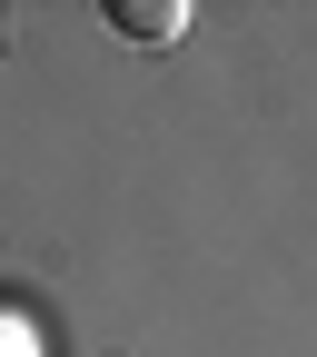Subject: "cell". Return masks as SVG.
I'll use <instances>...</instances> for the list:
<instances>
[{
  "label": "cell",
  "instance_id": "obj_1",
  "mask_svg": "<svg viewBox=\"0 0 317 357\" xmlns=\"http://www.w3.org/2000/svg\"><path fill=\"white\" fill-rule=\"evenodd\" d=\"M119 40H139V50H169L178 30H189V0H109Z\"/></svg>",
  "mask_w": 317,
  "mask_h": 357
},
{
  "label": "cell",
  "instance_id": "obj_2",
  "mask_svg": "<svg viewBox=\"0 0 317 357\" xmlns=\"http://www.w3.org/2000/svg\"><path fill=\"white\" fill-rule=\"evenodd\" d=\"M0 357H30V337H20V318H0Z\"/></svg>",
  "mask_w": 317,
  "mask_h": 357
}]
</instances>
